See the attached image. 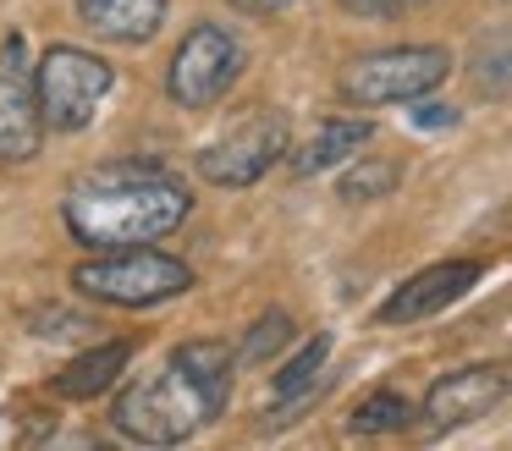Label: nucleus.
Instances as JSON below:
<instances>
[{
  "mask_svg": "<svg viewBox=\"0 0 512 451\" xmlns=\"http://www.w3.org/2000/svg\"><path fill=\"white\" fill-rule=\"evenodd\" d=\"M232 374H237V352L226 341L210 336L182 341L171 358H160L149 374H138L116 391L111 407L116 435L133 440V446H182L226 413Z\"/></svg>",
  "mask_w": 512,
  "mask_h": 451,
  "instance_id": "nucleus-1",
  "label": "nucleus"
},
{
  "mask_svg": "<svg viewBox=\"0 0 512 451\" xmlns=\"http://www.w3.org/2000/svg\"><path fill=\"white\" fill-rule=\"evenodd\" d=\"M188 215V182L171 176L160 160H105L83 171L61 204V220L83 248H144L171 237Z\"/></svg>",
  "mask_w": 512,
  "mask_h": 451,
  "instance_id": "nucleus-2",
  "label": "nucleus"
},
{
  "mask_svg": "<svg viewBox=\"0 0 512 451\" xmlns=\"http://www.w3.org/2000/svg\"><path fill=\"white\" fill-rule=\"evenodd\" d=\"M188 286H193V270L171 253H160L155 242H144V248H100L94 259H83L72 270V292L111 308H155L182 297Z\"/></svg>",
  "mask_w": 512,
  "mask_h": 451,
  "instance_id": "nucleus-3",
  "label": "nucleus"
},
{
  "mask_svg": "<svg viewBox=\"0 0 512 451\" xmlns=\"http://www.w3.org/2000/svg\"><path fill=\"white\" fill-rule=\"evenodd\" d=\"M452 72V55L441 44H397V50H369L342 66L336 94L358 110L375 105H413V99L435 94Z\"/></svg>",
  "mask_w": 512,
  "mask_h": 451,
  "instance_id": "nucleus-4",
  "label": "nucleus"
},
{
  "mask_svg": "<svg viewBox=\"0 0 512 451\" xmlns=\"http://www.w3.org/2000/svg\"><path fill=\"white\" fill-rule=\"evenodd\" d=\"M116 88L111 61H100L94 50L78 44H50L34 61V94H39V116L56 132H83L94 121V110L105 105V94Z\"/></svg>",
  "mask_w": 512,
  "mask_h": 451,
  "instance_id": "nucleus-5",
  "label": "nucleus"
},
{
  "mask_svg": "<svg viewBox=\"0 0 512 451\" xmlns=\"http://www.w3.org/2000/svg\"><path fill=\"white\" fill-rule=\"evenodd\" d=\"M243 39L221 22H193L182 33V44L171 50V66H166V94L171 105L182 110H210L232 94V83L243 77Z\"/></svg>",
  "mask_w": 512,
  "mask_h": 451,
  "instance_id": "nucleus-6",
  "label": "nucleus"
},
{
  "mask_svg": "<svg viewBox=\"0 0 512 451\" xmlns=\"http://www.w3.org/2000/svg\"><path fill=\"white\" fill-rule=\"evenodd\" d=\"M292 149V127L287 116L265 110V116H248L237 121L226 138L204 143L199 149V176L210 187H254L259 176H270Z\"/></svg>",
  "mask_w": 512,
  "mask_h": 451,
  "instance_id": "nucleus-7",
  "label": "nucleus"
},
{
  "mask_svg": "<svg viewBox=\"0 0 512 451\" xmlns=\"http://www.w3.org/2000/svg\"><path fill=\"white\" fill-rule=\"evenodd\" d=\"M512 391V374L507 363H463V369L441 374V380L424 391L419 418L430 435H452L463 424H479L485 413H496Z\"/></svg>",
  "mask_w": 512,
  "mask_h": 451,
  "instance_id": "nucleus-8",
  "label": "nucleus"
},
{
  "mask_svg": "<svg viewBox=\"0 0 512 451\" xmlns=\"http://www.w3.org/2000/svg\"><path fill=\"white\" fill-rule=\"evenodd\" d=\"M39 138H45V116L34 94V61H28V39L12 33L0 44V165L34 160Z\"/></svg>",
  "mask_w": 512,
  "mask_h": 451,
  "instance_id": "nucleus-9",
  "label": "nucleus"
},
{
  "mask_svg": "<svg viewBox=\"0 0 512 451\" xmlns=\"http://www.w3.org/2000/svg\"><path fill=\"white\" fill-rule=\"evenodd\" d=\"M479 275H485V270H479L474 259H441V264H430V270L408 275V281L380 303L375 319H380V325H419V319H435V314H446L457 297L474 292Z\"/></svg>",
  "mask_w": 512,
  "mask_h": 451,
  "instance_id": "nucleus-10",
  "label": "nucleus"
},
{
  "mask_svg": "<svg viewBox=\"0 0 512 451\" xmlns=\"http://www.w3.org/2000/svg\"><path fill=\"white\" fill-rule=\"evenodd\" d=\"M166 6L171 0H72L83 28L111 44H149L166 28Z\"/></svg>",
  "mask_w": 512,
  "mask_h": 451,
  "instance_id": "nucleus-11",
  "label": "nucleus"
},
{
  "mask_svg": "<svg viewBox=\"0 0 512 451\" xmlns=\"http://www.w3.org/2000/svg\"><path fill=\"white\" fill-rule=\"evenodd\" d=\"M369 138H375L369 116H331V121H320L298 149H287V160L298 176H320V171H331V165H347Z\"/></svg>",
  "mask_w": 512,
  "mask_h": 451,
  "instance_id": "nucleus-12",
  "label": "nucleus"
},
{
  "mask_svg": "<svg viewBox=\"0 0 512 451\" xmlns=\"http://www.w3.org/2000/svg\"><path fill=\"white\" fill-rule=\"evenodd\" d=\"M127 363H133V341H100V347H83L67 369H56L50 391L67 396V402H94L100 391H111V385L122 380Z\"/></svg>",
  "mask_w": 512,
  "mask_h": 451,
  "instance_id": "nucleus-13",
  "label": "nucleus"
},
{
  "mask_svg": "<svg viewBox=\"0 0 512 451\" xmlns=\"http://www.w3.org/2000/svg\"><path fill=\"white\" fill-rule=\"evenodd\" d=\"M325 363H331V336L320 330V336H309V341H303V347L276 369V380H270V391H276V424H281V418H292V407H303L314 391H320Z\"/></svg>",
  "mask_w": 512,
  "mask_h": 451,
  "instance_id": "nucleus-14",
  "label": "nucleus"
},
{
  "mask_svg": "<svg viewBox=\"0 0 512 451\" xmlns=\"http://www.w3.org/2000/svg\"><path fill=\"white\" fill-rule=\"evenodd\" d=\"M413 424V402L397 391H375L364 396V402L353 407V418H347V429L353 435H397V429Z\"/></svg>",
  "mask_w": 512,
  "mask_h": 451,
  "instance_id": "nucleus-15",
  "label": "nucleus"
},
{
  "mask_svg": "<svg viewBox=\"0 0 512 451\" xmlns=\"http://www.w3.org/2000/svg\"><path fill=\"white\" fill-rule=\"evenodd\" d=\"M397 165L391 160H364V165H353V171L342 176V198L347 204H364V198H380V193H391L397 187Z\"/></svg>",
  "mask_w": 512,
  "mask_h": 451,
  "instance_id": "nucleus-16",
  "label": "nucleus"
},
{
  "mask_svg": "<svg viewBox=\"0 0 512 451\" xmlns=\"http://www.w3.org/2000/svg\"><path fill=\"white\" fill-rule=\"evenodd\" d=\"M281 341H292V319L281 314V308H270V314L254 319V330L243 336V347H237V363H265L270 352L281 347Z\"/></svg>",
  "mask_w": 512,
  "mask_h": 451,
  "instance_id": "nucleus-17",
  "label": "nucleus"
},
{
  "mask_svg": "<svg viewBox=\"0 0 512 451\" xmlns=\"http://www.w3.org/2000/svg\"><path fill=\"white\" fill-rule=\"evenodd\" d=\"M336 6L347 11V17H364V22H391L408 11V0H336Z\"/></svg>",
  "mask_w": 512,
  "mask_h": 451,
  "instance_id": "nucleus-18",
  "label": "nucleus"
},
{
  "mask_svg": "<svg viewBox=\"0 0 512 451\" xmlns=\"http://www.w3.org/2000/svg\"><path fill=\"white\" fill-rule=\"evenodd\" d=\"M413 121H419L424 132H435V127H457V110H452V105H413Z\"/></svg>",
  "mask_w": 512,
  "mask_h": 451,
  "instance_id": "nucleus-19",
  "label": "nucleus"
},
{
  "mask_svg": "<svg viewBox=\"0 0 512 451\" xmlns=\"http://www.w3.org/2000/svg\"><path fill=\"white\" fill-rule=\"evenodd\" d=\"M237 11H248V17H281V11L303 6V0H232Z\"/></svg>",
  "mask_w": 512,
  "mask_h": 451,
  "instance_id": "nucleus-20",
  "label": "nucleus"
},
{
  "mask_svg": "<svg viewBox=\"0 0 512 451\" xmlns=\"http://www.w3.org/2000/svg\"><path fill=\"white\" fill-rule=\"evenodd\" d=\"M408 6H424V0H408Z\"/></svg>",
  "mask_w": 512,
  "mask_h": 451,
  "instance_id": "nucleus-21",
  "label": "nucleus"
}]
</instances>
